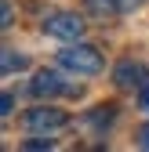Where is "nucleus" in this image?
I'll return each mask as SVG.
<instances>
[{
  "instance_id": "obj_1",
  "label": "nucleus",
  "mask_w": 149,
  "mask_h": 152,
  "mask_svg": "<svg viewBox=\"0 0 149 152\" xmlns=\"http://www.w3.org/2000/svg\"><path fill=\"white\" fill-rule=\"evenodd\" d=\"M58 65L69 69V72H77V76H95L102 72V51L98 47H91V44H80V40H69L66 51H58Z\"/></svg>"
},
{
  "instance_id": "obj_2",
  "label": "nucleus",
  "mask_w": 149,
  "mask_h": 152,
  "mask_svg": "<svg viewBox=\"0 0 149 152\" xmlns=\"http://www.w3.org/2000/svg\"><path fill=\"white\" fill-rule=\"evenodd\" d=\"M66 123H69V116L62 109H55V105H36V109H29L22 116V127L29 134H55V130H62Z\"/></svg>"
},
{
  "instance_id": "obj_3",
  "label": "nucleus",
  "mask_w": 149,
  "mask_h": 152,
  "mask_svg": "<svg viewBox=\"0 0 149 152\" xmlns=\"http://www.w3.org/2000/svg\"><path fill=\"white\" fill-rule=\"evenodd\" d=\"M44 33L55 36V40H80L84 18L77 11H51V15H44Z\"/></svg>"
},
{
  "instance_id": "obj_4",
  "label": "nucleus",
  "mask_w": 149,
  "mask_h": 152,
  "mask_svg": "<svg viewBox=\"0 0 149 152\" xmlns=\"http://www.w3.org/2000/svg\"><path fill=\"white\" fill-rule=\"evenodd\" d=\"M29 94L33 98H58V94H69V98H77L80 94V87H73V83H66L58 72H51V69H40L33 76V83H29Z\"/></svg>"
},
{
  "instance_id": "obj_5",
  "label": "nucleus",
  "mask_w": 149,
  "mask_h": 152,
  "mask_svg": "<svg viewBox=\"0 0 149 152\" xmlns=\"http://www.w3.org/2000/svg\"><path fill=\"white\" fill-rule=\"evenodd\" d=\"M113 83H117L120 91H142V87L149 83V69H145L142 62H135V58H124V62H117V69H113Z\"/></svg>"
},
{
  "instance_id": "obj_6",
  "label": "nucleus",
  "mask_w": 149,
  "mask_h": 152,
  "mask_svg": "<svg viewBox=\"0 0 149 152\" xmlns=\"http://www.w3.org/2000/svg\"><path fill=\"white\" fill-rule=\"evenodd\" d=\"M84 11L95 18V22H102V26L113 22L117 15H124L120 11V0H84Z\"/></svg>"
},
{
  "instance_id": "obj_7",
  "label": "nucleus",
  "mask_w": 149,
  "mask_h": 152,
  "mask_svg": "<svg viewBox=\"0 0 149 152\" xmlns=\"http://www.w3.org/2000/svg\"><path fill=\"white\" fill-rule=\"evenodd\" d=\"M113 120H117V105H95V109H91L87 116H84V123L95 130V134H102V130L113 123Z\"/></svg>"
},
{
  "instance_id": "obj_8",
  "label": "nucleus",
  "mask_w": 149,
  "mask_h": 152,
  "mask_svg": "<svg viewBox=\"0 0 149 152\" xmlns=\"http://www.w3.org/2000/svg\"><path fill=\"white\" fill-rule=\"evenodd\" d=\"M29 62H26V54H18L15 47H4L0 51V69H4V76H11V72H22Z\"/></svg>"
},
{
  "instance_id": "obj_9",
  "label": "nucleus",
  "mask_w": 149,
  "mask_h": 152,
  "mask_svg": "<svg viewBox=\"0 0 149 152\" xmlns=\"http://www.w3.org/2000/svg\"><path fill=\"white\" fill-rule=\"evenodd\" d=\"M0 26H4V29L11 26V4H0Z\"/></svg>"
},
{
  "instance_id": "obj_10",
  "label": "nucleus",
  "mask_w": 149,
  "mask_h": 152,
  "mask_svg": "<svg viewBox=\"0 0 149 152\" xmlns=\"http://www.w3.org/2000/svg\"><path fill=\"white\" fill-rule=\"evenodd\" d=\"M138 145L149 148V123H142V130H138Z\"/></svg>"
},
{
  "instance_id": "obj_11",
  "label": "nucleus",
  "mask_w": 149,
  "mask_h": 152,
  "mask_svg": "<svg viewBox=\"0 0 149 152\" xmlns=\"http://www.w3.org/2000/svg\"><path fill=\"white\" fill-rule=\"evenodd\" d=\"M11 105H15V98H11V94H4V98H0V112L7 116V112H11Z\"/></svg>"
},
{
  "instance_id": "obj_12",
  "label": "nucleus",
  "mask_w": 149,
  "mask_h": 152,
  "mask_svg": "<svg viewBox=\"0 0 149 152\" xmlns=\"http://www.w3.org/2000/svg\"><path fill=\"white\" fill-rule=\"evenodd\" d=\"M138 4H142V0H120V11H124V15H127V11H135V7H138Z\"/></svg>"
},
{
  "instance_id": "obj_13",
  "label": "nucleus",
  "mask_w": 149,
  "mask_h": 152,
  "mask_svg": "<svg viewBox=\"0 0 149 152\" xmlns=\"http://www.w3.org/2000/svg\"><path fill=\"white\" fill-rule=\"evenodd\" d=\"M142 109H145V112H149V83H145V87H142Z\"/></svg>"
}]
</instances>
